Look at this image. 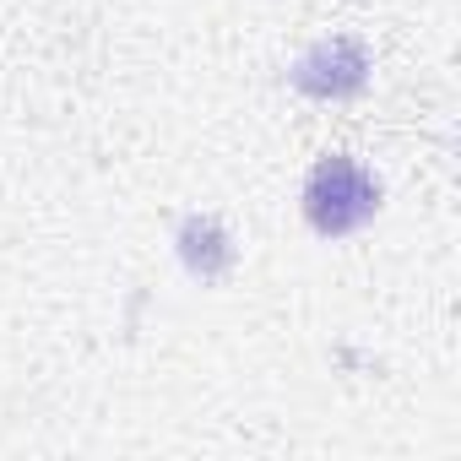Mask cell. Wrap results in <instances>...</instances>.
I'll return each instance as SVG.
<instances>
[{
  "mask_svg": "<svg viewBox=\"0 0 461 461\" xmlns=\"http://www.w3.org/2000/svg\"><path fill=\"white\" fill-rule=\"evenodd\" d=\"M380 201H385L380 179L358 158H348V152H326L310 168L304 195H299L304 222L315 228L321 240H353L358 228H369L380 217Z\"/></svg>",
  "mask_w": 461,
  "mask_h": 461,
  "instance_id": "cell-1",
  "label": "cell"
},
{
  "mask_svg": "<svg viewBox=\"0 0 461 461\" xmlns=\"http://www.w3.org/2000/svg\"><path fill=\"white\" fill-rule=\"evenodd\" d=\"M369 71H375L369 66V50L358 39H348V33H331V39L310 44L288 66V82L304 98H315V104H348V98H358L369 87Z\"/></svg>",
  "mask_w": 461,
  "mask_h": 461,
  "instance_id": "cell-2",
  "label": "cell"
},
{
  "mask_svg": "<svg viewBox=\"0 0 461 461\" xmlns=\"http://www.w3.org/2000/svg\"><path fill=\"white\" fill-rule=\"evenodd\" d=\"M174 256H179V267H185L195 283H222L228 272H234V261H240V245H234V234L222 228V217L195 212V217H185V222L174 228Z\"/></svg>",
  "mask_w": 461,
  "mask_h": 461,
  "instance_id": "cell-3",
  "label": "cell"
}]
</instances>
